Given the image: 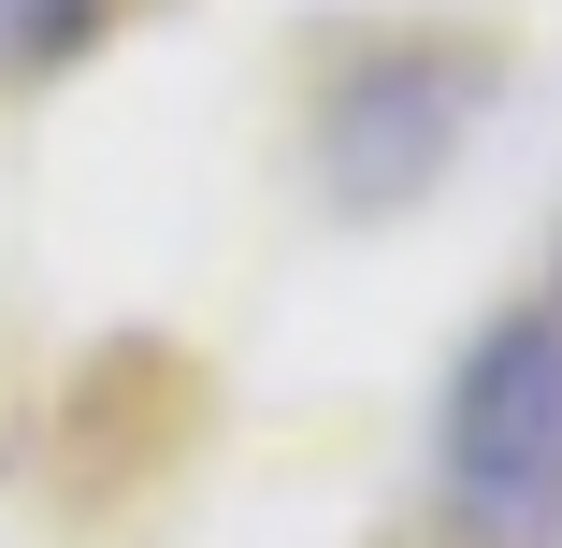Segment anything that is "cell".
Instances as JSON below:
<instances>
[{
	"label": "cell",
	"mask_w": 562,
	"mask_h": 548,
	"mask_svg": "<svg viewBox=\"0 0 562 548\" xmlns=\"http://www.w3.org/2000/svg\"><path fill=\"white\" fill-rule=\"evenodd\" d=\"M447 519L491 548H562V289L505 303L447 376Z\"/></svg>",
	"instance_id": "obj_1"
},
{
	"label": "cell",
	"mask_w": 562,
	"mask_h": 548,
	"mask_svg": "<svg viewBox=\"0 0 562 548\" xmlns=\"http://www.w3.org/2000/svg\"><path fill=\"white\" fill-rule=\"evenodd\" d=\"M476 101H491V58H462V44H390V58H361L347 87H331V116H317L331 202H347V216L418 202V188L447 174V145H462Z\"/></svg>",
	"instance_id": "obj_2"
},
{
	"label": "cell",
	"mask_w": 562,
	"mask_h": 548,
	"mask_svg": "<svg viewBox=\"0 0 562 548\" xmlns=\"http://www.w3.org/2000/svg\"><path fill=\"white\" fill-rule=\"evenodd\" d=\"M101 15H116V0H0V87H44L58 58H87Z\"/></svg>",
	"instance_id": "obj_3"
}]
</instances>
